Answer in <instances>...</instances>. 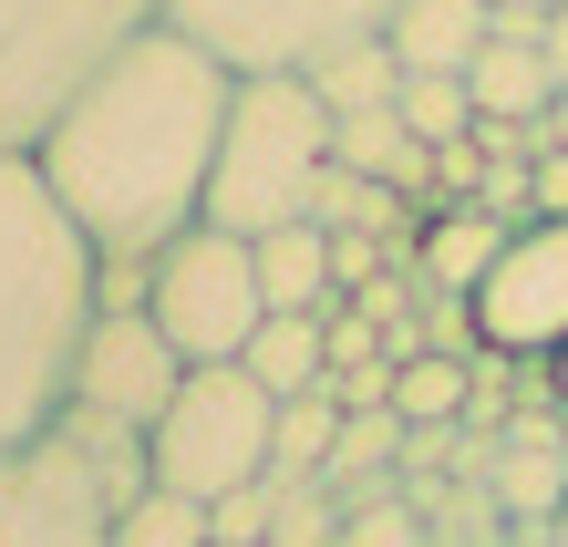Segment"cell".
<instances>
[{"instance_id": "6da1fadb", "label": "cell", "mask_w": 568, "mask_h": 547, "mask_svg": "<svg viewBox=\"0 0 568 547\" xmlns=\"http://www.w3.org/2000/svg\"><path fill=\"white\" fill-rule=\"evenodd\" d=\"M227 104H239V73L207 42H186L176 21H155L31 145L42 186L62 196V217L104 259V311H145L155 259L186 227H207V176H217Z\"/></svg>"}, {"instance_id": "7a4b0ae2", "label": "cell", "mask_w": 568, "mask_h": 547, "mask_svg": "<svg viewBox=\"0 0 568 547\" xmlns=\"http://www.w3.org/2000/svg\"><path fill=\"white\" fill-rule=\"evenodd\" d=\"M93 321H104L93 237L62 217L31 155H0V455L62 434Z\"/></svg>"}, {"instance_id": "3957f363", "label": "cell", "mask_w": 568, "mask_h": 547, "mask_svg": "<svg viewBox=\"0 0 568 547\" xmlns=\"http://www.w3.org/2000/svg\"><path fill=\"white\" fill-rule=\"evenodd\" d=\"M331 165V114L300 73H239V104L217 134V176H207V227L227 237H270L311 217V186Z\"/></svg>"}, {"instance_id": "277c9868", "label": "cell", "mask_w": 568, "mask_h": 547, "mask_svg": "<svg viewBox=\"0 0 568 547\" xmlns=\"http://www.w3.org/2000/svg\"><path fill=\"white\" fill-rule=\"evenodd\" d=\"M186 362L165 352V331L145 311H104L83 341V372H73V403H62V434L83 444V465L104 475L114 506H135L155 486V424L176 403Z\"/></svg>"}, {"instance_id": "5b68a950", "label": "cell", "mask_w": 568, "mask_h": 547, "mask_svg": "<svg viewBox=\"0 0 568 547\" xmlns=\"http://www.w3.org/2000/svg\"><path fill=\"white\" fill-rule=\"evenodd\" d=\"M165 21V0H0V155H31L104 62Z\"/></svg>"}, {"instance_id": "8992f818", "label": "cell", "mask_w": 568, "mask_h": 547, "mask_svg": "<svg viewBox=\"0 0 568 547\" xmlns=\"http://www.w3.org/2000/svg\"><path fill=\"white\" fill-rule=\"evenodd\" d=\"M270 434H280V393H258L239 362H207L176 383V403L155 424V486L217 506L270 475Z\"/></svg>"}, {"instance_id": "52a82bcc", "label": "cell", "mask_w": 568, "mask_h": 547, "mask_svg": "<svg viewBox=\"0 0 568 547\" xmlns=\"http://www.w3.org/2000/svg\"><path fill=\"white\" fill-rule=\"evenodd\" d=\"M145 321L165 331V352H176L186 372L239 362L248 341H258V321H270L258 249H248V237H227V227H186L176 249L155 259V280H145Z\"/></svg>"}, {"instance_id": "ba28073f", "label": "cell", "mask_w": 568, "mask_h": 547, "mask_svg": "<svg viewBox=\"0 0 568 547\" xmlns=\"http://www.w3.org/2000/svg\"><path fill=\"white\" fill-rule=\"evenodd\" d=\"M404 0H165L186 42H207L227 73H311L321 52L393 31Z\"/></svg>"}, {"instance_id": "9c48e42d", "label": "cell", "mask_w": 568, "mask_h": 547, "mask_svg": "<svg viewBox=\"0 0 568 547\" xmlns=\"http://www.w3.org/2000/svg\"><path fill=\"white\" fill-rule=\"evenodd\" d=\"M0 547H114V496L73 434L0 455Z\"/></svg>"}, {"instance_id": "30bf717a", "label": "cell", "mask_w": 568, "mask_h": 547, "mask_svg": "<svg viewBox=\"0 0 568 547\" xmlns=\"http://www.w3.org/2000/svg\"><path fill=\"white\" fill-rule=\"evenodd\" d=\"M476 331L507 362H558L568 352V217H527L507 259L476 290Z\"/></svg>"}, {"instance_id": "8fae6325", "label": "cell", "mask_w": 568, "mask_h": 547, "mask_svg": "<svg viewBox=\"0 0 568 547\" xmlns=\"http://www.w3.org/2000/svg\"><path fill=\"white\" fill-rule=\"evenodd\" d=\"M331 165H352V176H373V186H393V196H414V207H424V196H434V145H424V134L404 124V114H342V124H331Z\"/></svg>"}, {"instance_id": "7c38bea8", "label": "cell", "mask_w": 568, "mask_h": 547, "mask_svg": "<svg viewBox=\"0 0 568 547\" xmlns=\"http://www.w3.org/2000/svg\"><path fill=\"white\" fill-rule=\"evenodd\" d=\"M486 31H496L486 0H404L383 42H393V62H404V73H465V62L486 52Z\"/></svg>"}, {"instance_id": "4fadbf2b", "label": "cell", "mask_w": 568, "mask_h": 547, "mask_svg": "<svg viewBox=\"0 0 568 547\" xmlns=\"http://www.w3.org/2000/svg\"><path fill=\"white\" fill-rule=\"evenodd\" d=\"M507 217H486V207H434L424 217V249H414V280L424 290H465V300H476L486 290V269L496 259H507Z\"/></svg>"}, {"instance_id": "5bb4252c", "label": "cell", "mask_w": 568, "mask_h": 547, "mask_svg": "<svg viewBox=\"0 0 568 547\" xmlns=\"http://www.w3.org/2000/svg\"><path fill=\"white\" fill-rule=\"evenodd\" d=\"M465 93H476V114H507V124H538L558 104V73H548V42H507V31H486V52L465 62Z\"/></svg>"}, {"instance_id": "9a60e30c", "label": "cell", "mask_w": 568, "mask_h": 547, "mask_svg": "<svg viewBox=\"0 0 568 547\" xmlns=\"http://www.w3.org/2000/svg\"><path fill=\"white\" fill-rule=\"evenodd\" d=\"M248 249H258V290H270V311H311V321L342 311V290H331V237H321L311 217L248 237Z\"/></svg>"}, {"instance_id": "2e32d148", "label": "cell", "mask_w": 568, "mask_h": 547, "mask_svg": "<svg viewBox=\"0 0 568 547\" xmlns=\"http://www.w3.org/2000/svg\"><path fill=\"white\" fill-rule=\"evenodd\" d=\"M300 83H311V93H321V114L342 124V114H383L393 93H404V62H393V42L373 31V42H342V52H321Z\"/></svg>"}, {"instance_id": "e0dca14e", "label": "cell", "mask_w": 568, "mask_h": 547, "mask_svg": "<svg viewBox=\"0 0 568 547\" xmlns=\"http://www.w3.org/2000/svg\"><path fill=\"white\" fill-rule=\"evenodd\" d=\"M342 393H331V372L311 393H290L280 403V434H270V475H290V486H321V465H331V444H342Z\"/></svg>"}, {"instance_id": "ac0fdd59", "label": "cell", "mask_w": 568, "mask_h": 547, "mask_svg": "<svg viewBox=\"0 0 568 547\" xmlns=\"http://www.w3.org/2000/svg\"><path fill=\"white\" fill-rule=\"evenodd\" d=\"M239 372H248V383L258 393H311L321 383V372H331V352H321V321L311 311H270V321H258V341H248V352H239Z\"/></svg>"}, {"instance_id": "d6986e66", "label": "cell", "mask_w": 568, "mask_h": 547, "mask_svg": "<svg viewBox=\"0 0 568 547\" xmlns=\"http://www.w3.org/2000/svg\"><path fill=\"white\" fill-rule=\"evenodd\" d=\"M342 547H434V537H424V506H414L404 475H383V486L342 496Z\"/></svg>"}, {"instance_id": "ffe728a7", "label": "cell", "mask_w": 568, "mask_h": 547, "mask_svg": "<svg viewBox=\"0 0 568 547\" xmlns=\"http://www.w3.org/2000/svg\"><path fill=\"white\" fill-rule=\"evenodd\" d=\"M393 114H404L424 145H465V134H476V93H465V73H404Z\"/></svg>"}, {"instance_id": "44dd1931", "label": "cell", "mask_w": 568, "mask_h": 547, "mask_svg": "<svg viewBox=\"0 0 568 547\" xmlns=\"http://www.w3.org/2000/svg\"><path fill=\"white\" fill-rule=\"evenodd\" d=\"M114 547H217V537H207V506L196 496L145 486L135 506H114Z\"/></svg>"}, {"instance_id": "7402d4cb", "label": "cell", "mask_w": 568, "mask_h": 547, "mask_svg": "<svg viewBox=\"0 0 568 547\" xmlns=\"http://www.w3.org/2000/svg\"><path fill=\"white\" fill-rule=\"evenodd\" d=\"M393 414H404V424H465V362L414 352L404 372H393Z\"/></svg>"}, {"instance_id": "603a6c76", "label": "cell", "mask_w": 568, "mask_h": 547, "mask_svg": "<svg viewBox=\"0 0 568 547\" xmlns=\"http://www.w3.org/2000/svg\"><path fill=\"white\" fill-rule=\"evenodd\" d=\"M270 547H342V506H331V486H290V475H280Z\"/></svg>"}, {"instance_id": "cb8c5ba5", "label": "cell", "mask_w": 568, "mask_h": 547, "mask_svg": "<svg viewBox=\"0 0 568 547\" xmlns=\"http://www.w3.org/2000/svg\"><path fill=\"white\" fill-rule=\"evenodd\" d=\"M424 352H434V362H476V352H486L476 300H465V290H424Z\"/></svg>"}, {"instance_id": "d4e9b609", "label": "cell", "mask_w": 568, "mask_h": 547, "mask_svg": "<svg viewBox=\"0 0 568 547\" xmlns=\"http://www.w3.org/2000/svg\"><path fill=\"white\" fill-rule=\"evenodd\" d=\"M270 506H280V475H258V486H239V496L207 506V537L217 547H270Z\"/></svg>"}, {"instance_id": "484cf974", "label": "cell", "mask_w": 568, "mask_h": 547, "mask_svg": "<svg viewBox=\"0 0 568 547\" xmlns=\"http://www.w3.org/2000/svg\"><path fill=\"white\" fill-rule=\"evenodd\" d=\"M383 269H393V249H383V237H331V290H373L383 280Z\"/></svg>"}, {"instance_id": "4316f807", "label": "cell", "mask_w": 568, "mask_h": 547, "mask_svg": "<svg viewBox=\"0 0 568 547\" xmlns=\"http://www.w3.org/2000/svg\"><path fill=\"white\" fill-rule=\"evenodd\" d=\"M342 414H393V362H362V372H331Z\"/></svg>"}, {"instance_id": "83f0119b", "label": "cell", "mask_w": 568, "mask_h": 547, "mask_svg": "<svg viewBox=\"0 0 568 547\" xmlns=\"http://www.w3.org/2000/svg\"><path fill=\"white\" fill-rule=\"evenodd\" d=\"M527 186H538V217H568V155L558 145L538 155V176H527Z\"/></svg>"}, {"instance_id": "f1b7e54d", "label": "cell", "mask_w": 568, "mask_h": 547, "mask_svg": "<svg viewBox=\"0 0 568 547\" xmlns=\"http://www.w3.org/2000/svg\"><path fill=\"white\" fill-rule=\"evenodd\" d=\"M548 73H558V93H568V0L548 11Z\"/></svg>"}, {"instance_id": "f546056e", "label": "cell", "mask_w": 568, "mask_h": 547, "mask_svg": "<svg viewBox=\"0 0 568 547\" xmlns=\"http://www.w3.org/2000/svg\"><path fill=\"white\" fill-rule=\"evenodd\" d=\"M538 124H548V145H558V155H568V93H558V104H548V114H538Z\"/></svg>"}, {"instance_id": "4dcf8cb0", "label": "cell", "mask_w": 568, "mask_h": 547, "mask_svg": "<svg viewBox=\"0 0 568 547\" xmlns=\"http://www.w3.org/2000/svg\"><path fill=\"white\" fill-rule=\"evenodd\" d=\"M486 11H558V0H486Z\"/></svg>"}, {"instance_id": "1f68e13d", "label": "cell", "mask_w": 568, "mask_h": 547, "mask_svg": "<svg viewBox=\"0 0 568 547\" xmlns=\"http://www.w3.org/2000/svg\"><path fill=\"white\" fill-rule=\"evenodd\" d=\"M548 547H568V506H558V527H548Z\"/></svg>"}, {"instance_id": "d6a6232c", "label": "cell", "mask_w": 568, "mask_h": 547, "mask_svg": "<svg viewBox=\"0 0 568 547\" xmlns=\"http://www.w3.org/2000/svg\"><path fill=\"white\" fill-rule=\"evenodd\" d=\"M507 547H517V537H507Z\"/></svg>"}]
</instances>
